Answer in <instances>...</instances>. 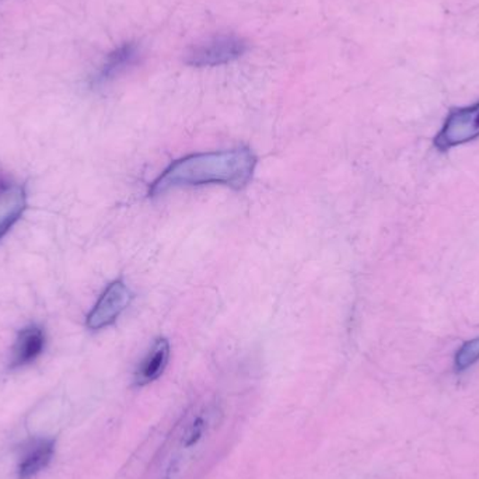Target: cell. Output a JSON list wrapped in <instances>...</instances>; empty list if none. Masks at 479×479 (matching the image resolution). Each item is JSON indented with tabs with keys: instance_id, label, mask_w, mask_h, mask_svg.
<instances>
[{
	"instance_id": "obj_1",
	"label": "cell",
	"mask_w": 479,
	"mask_h": 479,
	"mask_svg": "<svg viewBox=\"0 0 479 479\" xmlns=\"http://www.w3.org/2000/svg\"><path fill=\"white\" fill-rule=\"evenodd\" d=\"M257 167V158L248 148L200 153L174 161L149 188L150 197L181 187L220 184L240 190L245 187Z\"/></svg>"
},
{
	"instance_id": "obj_2",
	"label": "cell",
	"mask_w": 479,
	"mask_h": 479,
	"mask_svg": "<svg viewBox=\"0 0 479 479\" xmlns=\"http://www.w3.org/2000/svg\"><path fill=\"white\" fill-rule=\"evenodd\" d=\"M247 49V42L242 37H215L210 41L193 47L185 56V64L193 68H212V66L232 64L242 58Z\"/></svg>"
},
{
	"instance_id": "obj_3",
	"label": "cell",
	"mask_w": 479,
	"mask_h": 479,
	"mask_svg": "<svg viewBox=\"0 0 479 479\" xmlns=\"http://www.w3.org/2000/svg\"><path fill=\"white\" fill-rule=\"evenodd\" d=\"M479 138V103L451 111L441 133L434 138V146L446 151L466 145Z\"/></svg>"
},
{
	"instance_id": "obj_4",
	"label": "cell",
	"mask_w": 479,
	"mask_h": 479,
	"mask_svg": "<svg viewBox=\"0 0 479 479\" xmlns=\"http://www.w3.org/2000/svg\"><path fill=\"white\" fill-rule=\"evenodd\" d=\"M133 297V292L123 280H114L87 315V327L93 331H98L114 324L131 304Z\"/></svg>"
},
{
	"instance_id": "obj_5",
	"label": "cell",
	"mask_w": 479,
	"mask_h": 479,
	"mask_svg": "<svg viewBox=\"0 0 479 479\" xmlns=\"http://www.w3.org/2000/svg\"><path fill=\"white\" fill-rule=\"evenodd\" d=\"M27 208V193L21 185L0 188V240L19 222Z\"/></svg>"
},
{
	"instance_id": "obj_6",
	"label": "cell",
	"mask_w": 479,
	"mask_h": 479,
	"mask_svg": "<svg viewBox=\"0 0 479 479\" xmlns=\"http://www.w3.org/2000/svg\"><path fill=\"white\" fill-rule=\"evenodd\" d=\"M46 347V332L38 325H29L19 332L13 346L12 367L32 364Z\"/></svg>"
},
{
	"instance_id": "obj_7",
	"label": "cell",
	"mask_w": 479,
	"mask_h": 479,
	"mask_svg": "<svg viewBox=\"0 0 479 479\" xmlns=\"http://www.w3.org/2000/svg\"><path fill=\"white\" fill-rule=\"evenodd\" d=\"M168 361H170V344L167 339H158L136 369V386H146L156 381L161 374L165 373Z\"/></svg>"
},
{
	"instance_id": "obj_8",
	"label": "cell",
	"mask_w": 479,
	"mask_h": 479,
	"mask_svg": "<svg viewBox=\"0 0 479 479\" xmlns=\"http://www.w3.org/2000/svg\"><path fill=\"white\" fill-rule=\"evenodd\" d=\"M141 51L135 42H125L123 46L114 49L110 56H107L106 62L97 74L96 83L104 84L113 81L116 76L131 68L138 62Z\"/></svg>"
},
{
	"instance_id": "obj_9",
	"label": "cell",
	"mask_w": 479,
	"mask_h": 479,
	"mask_svg": "<svg viewBox=\"0 0 479 479\" xmlns=\"http://www.w3.org/2000/svg\"><path fill=\"white\" fill-rule=\"evenodd\" d=\"M54 441L48 439L32 443L31 448L24 454L23 460L19 466V479H30L44 470L54 456Z\"/></svg>"
},
{
	"instance_id": "obj_10",
	"label": "cell",
	"mask_w": 479,
	"mask_h": 479,
	"mask_svg": "<svg viewBox=\"0 0 479 479\" xmlns=\"http://www.w3.org/2000/svg\"><path fill=\"white\" fill-rule=\"evenodd\" d=\"M479 361V338L473 339V341L466 342L463 346L458 349L454 359V364L458 372H464L468 367L475 364Z\"/></svg>"
}]
</instances>
